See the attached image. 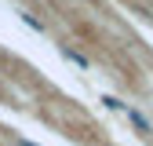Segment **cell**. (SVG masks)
I'll list each match as a JSON object with an SVG mask.
<instances>
[{
	"label": "cell",
	"instance_id": "cell-5",
	"mask_svg": "<svg viewBox=\"0 0 153 146\" xmlns=\"http://www.w3.org/2000/svg\"><path fill=\"white\" fill-rule=\"evenodd\" d=\"M18 146H36V142H29V139H18Z\"/></svg>",
	"mask_w": 153,
	"mask_h": 146
},
{
	"label": "cell",
	"instance_id": "cell-1",
	"mask_svg": "<svg viewBox=\"0 0 153 146\" xmlns=\"http://www.w3.org/2000/svg\"><path fill=\"white\" fill-rule=\"evenodd\" d=\"M124 117H128L131 124H135V132H142V135H149V132H153V124H149V117H142L139 110H131V106H128V113H124Z\"/></svg>",
	"mask_w": 153,
	"mask_h": 146
},
{
	"label": "cell",
	"instance_id": "cell-3",
	"mask_svg": "<svg viewBox=\"0 0 153 146\" xmlns=\"http://www.w3.org/2000/svg\"><path fill=\"white\" fill-rule=\"evenodd\" d=\"M102 102H106V110H117V113H128V102H120V99H113V95H106Z\"/></svg>",
	"mask_w": 153,
	"mask_h": 146
},
{
	"label": "cell",
	"instance_id": "cell-2",
	"mask_svg": "<svg viewBox=\"0 0 153 146\" xmlns=\"http://www.w3.org/2000/svg\"><path fill=\"white\" fill-rule=\"evenodd\" d=\"M62 55H66V59L76 66V69H88L91 62H88V55H80V51H73V48H62Z\"/></svg>",
	"mask_w": 153,
	"mask_h": 146
},
{
	"label": "cell",
	"instance_id": "cell-4",
	"mask_svg": "<svg viewBox=\"0 0 153 146\" xmlns=\"http://www.w3.org/2000/svg\"><path fill=\"white\" fill-rule=\"evenodd\" d=\"M22 22H26L29 29H36V33H44V22H40V18H33V15H22Z\"/></svg>",
	"mask_w": 153,
	"mask_h": 146
}]
</instances>
